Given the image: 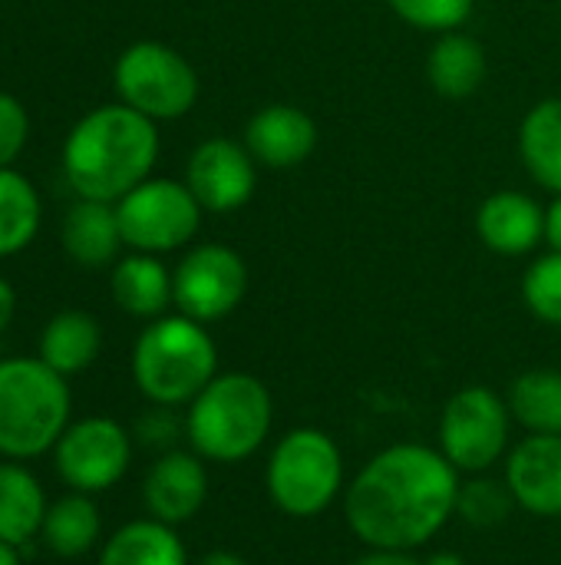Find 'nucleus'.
<instances>
[{
    "label": "nucleus",
    "mask_w": 561,
    "mask_h": 565,
    "mask_svg": "<svg viewBox=\"0 0 561 565\" xmlns=\"http://www.w3.org/2000/svg\"><path fill=\"white\" fill-rule=\"evenodd\" d=\"M463 473L427 444H390L344 490V520L367 550L417 553L456 516Z\"/></svg>",
    "instance_id": "nucleus-1"
},
{
    "label": "nucleus",
    "mask_w": 561,
    "mask_h": 565,
    "mask_svg": "<svg viewBox=\"0 0 561 565\" xmlns=\"http://www.w3.org/2000/svg\"><path fill=\"white\" fill-rule=\"evenodd\" d=\"M159 159L155 119L132 106H99L86 113L63 146V172L79 199L119 202L142 185Z\"/></svg>",
    "instance_id": "nucleus-2"
},
{
    "label": "nucleus",
    "mask_w": 561,
    "mask_h": 565,
    "mask_svg": "<svg viewBox=\"0 0 561 565\" xmlns=\"http://www.w3.org/2000/svg\"><path fill=\"white\" fill-rule=\"evenodd\" d=\"M274 427V397L268 384L245 371L215 374L188 404L185 437L205 463H241L255 457Z\"/></svg>",
    "instance_id": "nucleus-3"
},
{
    "label": "nucleus",
    "mask_w": 561,
    "mask_h": 565,
    "mask_svg": "<svg viewBox=\"0 0 561 565\" xmlns=\"http://www.w3.org/2000/svg\"><path fill=\"white\" fill-rule=\"evenodd\" d=\"M218 374V348L202 321L162 315L132 348V381L159 407L192 404Z\"/></svg>",
    "instance_id": "nucleus-4"
},
{
    "label": "nucleus",
    "mask_w": 561,
    "mask_h": 565,
    "mask_svg": "<svg viewBox=\"0 0 561 565\" xmlns=\"http://www.w3.org/2000/svg\"><path fill=\"white\" fill-rule=\"evenodd\" d=\"M69 384L40 358L0 361V454L33 460L69 427Z\"/></svg>",
    "instance_id": "nucleus-5"
},
{
    "label": "nucleus",
    "mask_w": 561,
    "mask_h": 565,
    "mask_svg": "<svg viewBox=\"0 0 561 565\" xmlns=\"http://www.w3.org/2000/svg\"><path fill=\"white\" fill-rule=\"evenodd\" d=\"M265 490L291 520L327 513L347 490L341 444L321 427H294L281 434L265 463Z\"/></svg>",
    "instance_id": "nucleus-6"
},
{
    "label": "nucleus",
    "mask_w": 561,
    "mask_h": 565,
    "mask_svg": "<svg viewBox=\"0 0 561 565\" xmlns=\"http://www.w3.org/2000/svg\"><path fill=\"white\" fill-rule=\"evenodd\" d=\"M436 450L463 473H489L513 450V411L506 397L486 384L456 391L440 414Z\"/></svg>",
    "instance_id": "nucleus-7"
},
{
    "label": "nucleus",
    "mask_w": 561,
    "mask_h": 565,
    "mask_svg": "<svg viewBox=\"0 0 561 565\" xmlns=\"http://www.w3.org/2000/svg\"><path fill=\"white\" fill-rule=\"evenodd\" d=\"M112 79L122 103L149 119H179L198 99V76L192 63L159 40L126 46L116 60Z\"/></svg>",
    "instance_id": "nucleus-8"
},
{
    "label": "nucleus",
    "mask_w": 561,
    "mask_h": 565,
    "mask_svg": "<svg viewBox=\"0 0 561 565\" xmlns=\"http://www.w3.org/2000/svg\"><path fill=\"white\" fill-rule=\"evenodd\" d=\"M202 212L192 189L175 179H145L116 202L122 242L145 255L188 245L202 225Z\"/></svg>",
    "instance_id": "nucleus-9"
},
{
    "label": "nucleus",
    "mask_w": 561,
    "mask_h": 565,
    "mask_svg": "<svg viewBox=\"0 0 561 565\" xmlns=\"http://www.w3.org/2000/svg\"><path fill=\"white\" fill-rule=\"evenodd\" d=\"M60 480L76 493H103L116 487L132 463V437L112 417H86L66 427L53 447Z\"/></svg>",
    "instance_id": "nucleus-10"
},
{
    "label": "nucleus",
    "mask_w": 561,
    "mask_h": 565,
    "mask_svg": "<svg viewBox=\"0 0 561 565\" xmlns=\"http://www.w3.org/2000/svg\"><path fill=\"white\" fill-rule=\"evenodd\" d=\"M172 291L179 315L202 324L222 321L245 301L248 265L228 245H195L172 271Z\"/></svg>",
    "instance_id": "nucleus-11"
},
{
    "label": "nucleus",
    "mask_w": 561,
    "mask_h": 565,
    "mask_svg": "<svg viewBox=\"0 0 561 565\" xmlns=\"http://www.w3.org/2000/svg\"><path fill=\"white\" fill-rule=\"evenodd\" d=\"M258 162L251 159V152L225 136L205 139L185 166V185L192 189V195L198 199V205L205 212H235L241 205H248V199L255 195L258 185Z\"/></svg>",
    "instance_id": "nucleus-12"
},
{
    "label": "nucleus",
    "mask_w": 561,
    "mask_h": 565,
    "mask_svg": "<svg viewBox=\"0 0 561 565\" xmlns=\"http://www.w3.org/2000/svg\"><path fill=\"white\" fill-rule=\"evenodd\" d=\"M506 487L522 513L536 520L561 516V434H529L506 457Z\"/></svg>",
    "instance_id": "nucleus-13"
},
{
    "label": "nucleus",
    "mask_w": 561,
    "mask_h": 565,
    "mask_svg": "<svg viewBox=\"0 0 561 565\" xmlns=\"http://www.w3.org/2000/svg\"><path fill=\"white\" fill-rule=\"evenodd\" d=\"M208 500V467L195 450H165L142 480V503L152 520L182 526Z\"/></svg>",
    "instance_id": "nucleus-14"
},
{
    "label": "nucleus",
    "mask_w": 561,
    "mask_h": 565,
    "mask_svg": "<svg viewBox=\"0 0 561 565\" xmlns=\"http://www.w3.org/2000/svg\"><path fill=\"white\" fill-rule=\"evenodd\" d=\"M245 149L258 166L294 169L311 159L317 149V122L311 113L291 103L261 106L245 126Z\"/></svg>",
    "instance_id": "nucleus-15"
},
{
    "label": "nucleus",
    "mask_w": 561,
    "mask_h": 565,
    "mask_svg": "<svg viewBox=\"0 0 561 565\" xmlns=\"http://www.w3.org/2000/svg\"><path fill=\"white\" fill-rule=\"evenodd\" d=\"M476 232L489 252L519 258L546 242V209L516 189L493 192L476 212Z\"/></svg>",
    "instance_id": "nucleus-16"
},
{
    "label": "nucleus",
    "mask_w": 561,
    "mask_h": 565,
    "mask_svg": "<svg viewBox=\"0 0 561 565\" xmlns=\"http://www.w3.org/2000/svg\"><path fill=\"white\" fill-rule=\"evenodd\" d=\"M63 252L83 265V268H103L112 265L122 242L116 202H96V199H79L66 218H63Z\"/></svg>",
    "instance_id": "nucleus-17"
},
{
    "label": "nucleus",
    "mask_w": 561,
    "mask_h": 565,
    "mask_svg": "<svg viewBox=\"0 0 561 565\" xmlns=\"http://www.w3.org/2000/svg\"><path fill=\"white\" fill-rule=\"evenodd\" d=\"M109 288H112V301L132 318L155 321L165 315L169 305H175L172 271L155 255H145V252H136L116 262Z\"/></svg>",
    "instance_id": "nucleus-18"
},
{
    "label": "nucleus",
    "mask_w": 561,
    "mask_h": 565,
    "mask_svg": "<svg viewBox=\"0 0 561 565\" xmlns=\"http://www.w3.org/2000/svg\"><path fill=\"white\" fill-rule=\"evenodd\" d=\"M427 79L443 99H466L486 79V50L476 36L450 30L440 33L427 56Z\"/></svg>",
    "instance_id": "nucleus-19"
},
{
    "label": "nucleus",
    "mask_w": 561,
    "mask_h": 565,
    "mask_svg": "<svg viewBox=\"0 0 561 565\" xmlns=\"http://www.w3.org/2000/svg\"><path fill=\"white\" fill-rule=\"evenodd\" d=\"M103 348V328L89 311H60L40 334V361L50 364L56 374L73 377L86 371Z\"/></svg>",
    "instance_id": "nucleus-20"
},
{
    "label": "nucleus",
    "mask_w": 561,
    "mask_h": 565,
    "mask_svg": "<svg viewBox=\"0 0 561 565\" xmlns=\"http://www.w3.org/2000/svg\"><path fill=\"white\" fill-rule=\"evenodd\" d=\"M99 565H188L185 543L175 526L152 516L119 526L99 553Z\"/></svg>",
    "instance_id": "nucleus-21"
},
{
    "label": "nucleus",
    "mask_w": 561,
    "mask_h": 565,
    "mask_svg": "<svg viewBox=\"0 0 561 565\" xmlns=\"http://www.w3.org/2000/svg\"><path fill=\"white\" fill-rule=\"evenodd\" d=\"M519 156L526 172L549 192H561V99L536 103L519 126Z\"/></svg>",
    "instance_id": "nucleus-22"
},
{
    "label": "nucleus",
    "mask_w": 561,
    "mask_h": 565,
    "mask_svg": "<svg viewBox=\"0 0 561 565\" xmlns=\"http://www.w3.org/2000/svg\"><path fill=\"white\" fill-rule=\"evenodd\" d=\"M46 497L36 477L20 463H0V540L10 546H26L43 533Z\"/></svg>",
    "instance_id": "nucleus-23"
},
{
    "label": "nucleus",
    "mask_w": 561,
    "mask_h": 565,
    "mask_svg": "<svg viewBox=\"0 0 561 565\" xmlns=\"http://www.w3.org/2000/svg\"><path fill=\"white\" fill-rule=\"evenodd\" d=\"M513 420L526 434H561V371L532 367L522 371L506 394Z\"/></svg>",
    "instance_id": "nucleus-24"
},
{
    "label": "nucleus",
    "mask_w": 561,
    "mask_h": 565,
    "mask_svg": "<svg viewBox=\"0 0 561 565\" xmlns=\"http://www.w3.org/2000/svg\"><path fill=\"white\" fill-rule=\"evenodd\" d=\"M99 530H103L99 507L93 503L89 493H76V490L60 497L43 520V540L63 559H76L89 553L99 540Z\"/></svg>",
    "instance_id": "nucleus-25"
},
{
    "label": "nucleus",
    "mask_w": 561,
    "mask_h": 565,
    "mask_svg": "<svg viewBox=\"0 0 561 565\" xmlns=\"http://www.w3.org/2000/svg\"><path fill=\"white\" fill-rule=\"evenodd\" d=\"M40 228V195L13 169H0V258L23 252Z\"/></svg>",
    "instance_id": "nucleus-26"
},
{
    "label": "nucleus",
    "mask_w": 561,
    "mask_h": 565,
    "mask_svg": "<svg viewBox=\"0 0 561 565\" xmlns=\"http://www.w3.org/2000/svg\"><path fill=\"white\" fill-rule=\"evenodd\" d=\"M516 510L519 507H516L506 480H496L489 473H476V477H466L460 483L456 520H463L470 530H499L503 523H509V516Z\"/></svg>",
    "instance_id": "nucleus-27"
},
{
    "label": "nucleus",
    "mask_w": 561,
    "mask_h": 565,
    "mask_svg": "<svg viewBox=\"0 0 561 565\" xmlns=\"http://www.w3.org/2000/svg\"><path fill=\"white\" fill-rule=\"evenodd\" d=\"M522 301L542 324L561 328V252H549L526 268Z\"/></svg>",
    "instance_id": "nucleus-28"
},
{
    "label": "nucleus",
    "mask_w": 561,
    "mask_h": 565,
    "mask_svg": "<svg viewBox=\"0 0 561 565\" xmlns=\"http://www.w3.org/2000/svg\"><path fill=\"white\" fill-rule=\"evenodd\" d=\"M387 3L403 23L427 33L460 30L476 10V0H387Z\"/></svg>",
    "instance_id": "nucleus-29"
},
{
    "label": "nucleus",
    "mask_w": 561,
    "mask_h": 565,
    "mask_svg": "<svg viewBox=\"0 0 561 565\" xmlns=\"http://www.w3.org/2000/svg\"><path fill=\"white\" fill-rule=\"evenodd\" d=\"M26 136H30L26 109L20 106L17 96L0 93V169H10V162L23 152Z\"/></svg>",
    "instance_id": "nucleus-30"
},
{
    "label": "nucleus",
    "mask_w": 561,
    "mask_h": 565,
    "mask_svg": "<svg viewBox=\"0 0 561 565\" xmlns=\"http://www.w3.org/2000/svg\"><path fill=\"white\" fill-rule=\"evenodd\" d=\"M179 430H185V420L179 424L175 414H172V407H159V404H152V411L145 417H139V424H136V437L145 447H155L162 454L165 450H175L172 444L179 440Z\"/></svg>",
    "instance_id": "nucleus-31"
},
{
    "label": "nucleus",
    "mask_w": 561,
    "mask_h": 565,
    "mask_svg": "<svg viewBox=\"0 0 561 565\" xmlns=\"http://www.w3.org/2000/svg\"><path fill=\"white\" fill-rule=\"evenodd\" d=\"M350 565H423V559H417L413 553H400V550H367Z\"/></svg>",
    "instance_id": "nucleus-32"
},
{
    "label": "nucleus",
    "mask_w": 561,
    "mask_h": 565,
    "mask_svg": "<svg viewBox=\"0 0 561 565\" xmlns=\"http://www.w3.org/2000/svg\"><path fill=\"white\" fill-rule=\"evenodd\" d=\"M546 242L552 252H561V192L555 195V202L546 209Z\"/></svg>",
    "instance_id": "nucleus-33"
},
{
    "label": "nucleus",
    "mask_w": 561,
    "mask_h": 565,
    "mask_svg": "<svg viewBox=\"0 0 561 565\" xmlns=\"http://www.w3.org/2000/svg\"><path fill=\"white\" fill-rule=\"evenodd\" d=\"M13 311H17V291L7 278H0V334L13 321Z\"/></svg>",
    "instance_id": "nucleus-34"
},
{
    "label": "nucleus",
    "mask_w": 561,
    "mask_h": 565,
    "mask_svg": "<svg viewBox=\"0 0 561 565\" xmlns=\"http://www.w3.org/2000/svg\"><path fill=\"white\" fill-rule=\"evenodd\" d=\"M198 565H251L248 559H241L238 553H228V550H212V553H205Z\"/></svg>",
    "instance_id": "nucleus-35"
},
{
    "label": "nucleus",
    "mask_w": 561,
    "mask_h": 565,
    "mask_svg": "<svg viewBox=\"0 0 561 565\" xmlns=\"http://www.w3.org/2000/svg\"><path fill=\"white\" fill-rule=\"evenodd\" d=\"M423 565H470L460 553H453V550H436V553H430Z\"/></svg>",
    "instance_id": "nucleus-36"
},
{
    "label": "nucleus",
    "mask_w": 561,
    "mask_h": 565,
    "mask_svg": "<svg viewBox=\"0 0 561 565\" xmlns=\"http://www.w3.org/2000/svg\"><path fill=\"white\" fill-rule=\"evenodd\" d=\"M0 565H20V546H10L0 540Z\"/></svg>",
    "instance_id": "nucleus-37"
}]
</instances>
